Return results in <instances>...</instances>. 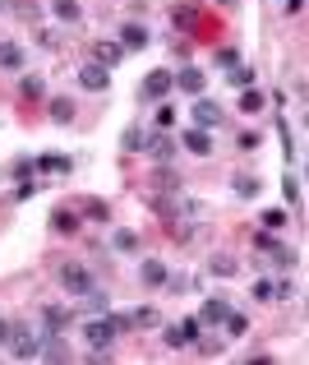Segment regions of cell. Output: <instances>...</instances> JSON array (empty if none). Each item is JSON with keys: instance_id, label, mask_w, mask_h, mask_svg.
<instances>
[{"instance_id": "1", "label": "cell", "mask_w": 309, "mask_h": 365, "mask_svg": "<svg viewBox=\"0 0 309 365\" xmlns=\"http://www.w3.org/2000/svg\"><path fill=\"white\" fill-rule=\"evenodd\" d=\"M37 352H42V333L23 328V324H10V356L14 361H37Z\"/></svg>"}, {"instance_id": "2", "label": "cell", "mask_w": 309, "mask_h": 365, "mask_svg": "<svg viewBox=\"0 0 309 365\" xmlns=\"http://www.w3.org/2000/svg\"><path fill=\"white\" fill-rule=\"evenodd\" d=\"M139 153L153 157V162H171L176 157V139L166 130H144V144H139Z\"/></svg>"}, {"instance_id": "3", "label": "cell", "mask_w": 309, "mask_h": 365, "mask_svg": "<svg viewBox=\"0 0 309 365\" xmlns=\"http://www.w3.org/2000/svg\"><path fill=\"white\" fill-rule=\"evenodd\" d=\"M176 88L171 69H148V79L139 84V102H166V93Z\"/></svg>"}, {"instance_id": "4", "label": "cell", "mask_w": 309, "mask_h": 365, "mask_svg": "<svg viewBox=\"0 0 309 365\" xmlns=\"http://www.w3.org/2000/svg\"><path fill=\"white\" fill-rule=\"evenodd\" d=\"M203 333V319L199 314H189V319H180V324H166V347H194V338Z\"/></svg>"}, {"instance_id": "5", "label": "cell", "mask_w": 309, "mask_h": 365, "mask_svg": "<svg viewBox=\"0 0 309 365\" xmlns=\"http://www.w3.org/2000/svg\"><path fill=\"white\" fill-rule=\"evenodd\" d=\"M60 287H65L69 291V296H83V291H88L92 287V273H88V268H83V264H65V268H60Z\"/></svg>"}, {"instance_id": "6", "label": "cell", "mask_w": 309, "mask_h": 365, "mask_svg": "<svg viewBox=\"0 0 309 365\" xmlns=\"http://www.w3.org/2000/svg\"><path fill=\"white\" fill-rule=\"evenodd\" d=\"M78 88H88V93H107L111 88V69L97 65V60H88V65L78 69Z\"/></svg>"}, {"instance_id": "7", "label": "cell", "mask_w": 309, "mask_h": 365, "mask_svg": "<svg viewBox=\"0 0 309 365\" xmlns=\"http://www.w3.org/2000/svg\"><path fill=\"white\" fill-rule=\"evenodd\" d=\"M37 361H69V343H65V333L42 328V352H37Z\"/></svg>"}, {"instance_id": "8", "label": "cell", "mask_w": 309, "mask_h": 365, "mask_svg": "<svg viewBox=\"0 0 309 365\" xmlns=\"http://www.w3.org/2000/svg\"><path fill=\"white\" fill-rule=\"evenodd\" d=\"M37 314H42V324H46V328H55V333H65L69 324H74V305H55V300H51V305H42Z\"/></svg>"}, {"instance_id": "9", "label": "cell", "mask_w": 309, "mask_h": 365, "mask_svg": "<svg viewBox=\"0 0 309 365\" xmlns=\"http://www.w3.org/2000/svg\"><path fill=\"white\" fill-rule=\"evenodd\" d=\"M116 42H121L125 51H144V46L153 42V33H148V23H125V28H121V37H116Z\"/></svg>"}, {"instance_id": "10", "label": "cell", "mask_w": 309, "mask_h": 365, "mask_svg": "<svg viewBox=\"0 0 309 365\" xmlns=\"http://www.w3.org/2000/svg\"><path fill=\"white\" fill-rule=\"evenodd\" d=\"M33 171H46V176H69L74 162H69L65 153H42V157H33Z\"/></svg>"}, {"instance_id": "11", "label": "cell", "mask_w": 309, "mask_h": 365, "mask_svg": "<svg viewBox=\"0 0 309 365\" xmlns=\"http://www.w3.org/2000/svg\"><path fill=\"white\" fill-rule=\"evenodd\" d=\"M189 116H194V125H199V130L221 125V107H217V102H208V98H194V111H189Z\"/></svg>"}, {"instance_id": "12", "label": "cell", "mask_w": 309, "mask_h": 365, "mask_svg": "<svg viewBox=\"0 0 309 365\" xmlns=\"http://www.w3.org/2000/svg\"><path fill=\"white\" fill-rule=\"evenodd\" d=\"M180 144H185L194 157H208V153H212V134H208V130H199V125H189V130L180 134Z\"/></svg>"}, {"instance_id": "13", "label": "cell", "mask_w": 309, "mask_h": 365, "mask_svg": "<svg viewBox=\"0 0 309 365\" xmlns=\"http://www.w3.org/2000/svg\"><path fill=\"white\" fill-rule=\"evenodd\" d=\"M148 185H153L157 194H180V185H185V180H180L166 162H157V171H153V180H148Z\"/></svg>"}, {"instance_id": "14", "label": "cell", "mask_w": 309, "mask_h": 365, "mask_svg": "<svg viewBox=\"0 0 309 365\" xmlns=\"http://www.w3.org/2000/svg\"><path fill=\"white\" fill-rule=\"evenodd\" d=\"M92 60H97V65H121V60H125V46L121 42H116V37H107V42H97V46H92Z\"/></svg>"}, {"instance_id": "15", "label": "cell", "mask_w": 309, "mask_h": 365, "mask_svg": "<svg viewBox=\"0 0 309 365\" xmlns=\"http://www.w3.org/2000/svg\"><path fill=\"white\" fill-rule=\"evenodd\" d=\"M180 84V93H189V98H203V84H208V79H203V69H194V65H185L180 69V74H171Z\"/></svg>"}, {"instance_id": "16", "label": "cell", "mask_w": 309, "mask_h": 365, "mask_svg": "<svg viewBox=\"0 0 309 365\" xmlns=\"http://www.w3.org/2000/svg\"><path fill=\"white\" fill-rule=\"evenodd\" d=\"M226 314H231V300H226V296H208V300H203V310H199V319L217 328V324L226 319Z\"/></svg>"}, {"instance_id": "17", "label": "cell", "mask_w": 309, "mask_h": 365, "mask_svg": "<svg viewBox=\"0 0 309 365\" xmlns=\"http://www.w3.org/2000/svg\"><path fill=\"white\" fill-rule=\"evenodd\" d=\"M78 227H83V222H78V208H55L51 213V232L55 236H74Z\"/></svg>"}, {"instance_id": "18", "label": "cell", "mask_w": 309, "mask_h": 365, "mask_svg": "<svg viewBox=\"0 0 309 365\" xmlns=\"http://www.w3.org/2000/svg\"><path fill=\"white\" fill-rule=\"evenodd\" d=\"M78 305H83V310H88V314H107V310H111V296H107V291L97 287V282H92V287L83 291V296H78Z\"/></svg>"}, {"instance_id": "19", "label": "cell", "mask_w": 309, "mask_h": 365, "mask_svg": "<svg viewBox=\"0 0 309 365\" xmlns=\"http://www.w3.org/2000/svg\"><path fill=\"white\" fill-rule=\"evenodd\" d=\"M0 69L23 74V46H19V42H0Z\"/></svg>"}, {"instance_id": "20", "label": "cell", "mask_w": 309, "mask_h": 365, "mask_svg": "<svg viewBox=\"0 0 309 365\" xmlns=\"http://www.w3.org/2000/svg\"><path fill=\"white\" fill-rule=\"evenodd\" d=\"M139 277H144V287H162L166 282V264L162 259H144V264H139Z\"/></svg>"}, {"instance_id": "21", "label": "cell", "mask_w": 309, "mask_h": 365, "mask_svg": "<svg viewBox=\"0 0 309 365\" xmlns=\"http://www.w3.org/2000/svg\"><path fill=\"white\" fill-rule=\"evenodd\" d=\"M111 250L134 255V250H139V232H130V227H116V232H111Z\"/></svg>"}, {"instance_id": "22", "label": "cell", "mask_w": 309, "mask_h": 365, "mask_svg": "<svg viewBox=\"0 0 309 365\" xmlns=\"http://www.w3.org/2000/svg\"><path fill=\"white\" fill-rule=\"evenodd\" d=\"M46 111H51V121H55V125H69L78 107H74L69 98H51V102H46Z\"/></svg>"}, {"instance_id": "23", "label": "cell", "mask_w": 309, "mask_h": 365, "mask_svg": "<svg viewBox=\"0 0 309 365\" xmlns=\"http://www.w3.org/2000/svg\"><path fill=\"white\" fill-rule=\"evenodd\" d=\"M171 23H176V28H194V23H199V5H185V0H180L176 10H171Z\"/></svg>"}, {"instance_id": "24", "label": "cell", "mask_w": 309, "mask_h": 365, "mask_svg": "<svg viewBox=\"0 0 309 365\" xmlns=\"http://www.w3.org/2000/svg\"><path fill=\"white\" fill-rule=\"evenodd\" d=\"M19 93H23L28 102H42V98H46V84H42V74H23V79H19Z\"/></svg>"}, {"instance_id": "25", "label": "cell", "mask_w": 309, "mask_h": 365, "mask_svg": "<svg viewBox=\"0 0 309 365\" xmlns=\"http://www.w3.org/2000/svg\"><path fill=\"white\" fill-rule=\"evenodd\" d=\"M263 107H268V98H263L259 88H245V93H240V111H245V116H259Z\"/></svg>"}, {"instance_id": "26", "label": "cell", "mask_w": 309, "mask_h": 365, "mask_svg": "<svg viewBox=\"0 0 309 365\" xmlns=\"http://www.w3.org/2000/svg\"><path fill=\"white\" fill-rule=\"evenodd\" d=\"M208 273H212V277H235V273H240V264H235L231 255H217V259L208 264Z\"/></svg>"}, {"instance_id": "27", "label": "cell", "mask_w": 309, "mask_h": 365, "mask_svg": "<svg viewBox=\"0 0 309 365\" xmlns=\"http://www.w3.org/2000/svg\"><path fill=\"white\" fill-rule=\"evenodd\" d=\"M78 213H83V218H92V222H111V208L102 199H83L78 204Z\"/></svg>"}, {"instance_id": "28", "label": "cell", "mask_w": 309, "mask_h": 365, "mask_svg": "<svg viewBox=\"0 0 309 365\" xmlns=\"http://www.w3.org/2000/svg\"><path fill=\"white\" fill-rule=\"evenodd\" d=\"M226 84H235V88H254V65H231Z\"/></svg>"}, {"instance_id": "29", "label": "cell", "mask_w": 309, "mask_h": 365, "mask_svg": "<svg viewBox=\"0 0 309 365\" xmlns=\"http://www.w3.org/2000/svg\"><path fill=\"white\" fill-rule=\"evenodd\" d=\"M134 328H162V314H157L153 305H139V310H134Z\"/></svg>"}, {"instance_id": "30", "label": "cell", "mask_w": 309, "mask_h": 365, "mask_svg": "<svg viewBox=\"0 0 309 365\" xmlns=\"http://www.w3.org/2000/svg\"><path fill=\"white\" fill-rule=\"evenodd\" d=\"M259 190H263L259 176H235V194H240V199H259Z\"/></svg>"}, {"instance_id": "31", "label": "cell", "mask_w": 309, "mask_h": 365, "mask_svg": "<svg viewBox=\"0 0 309 365\" xmlns=\"http://www.w3.org/2000/svg\"><path fill=\"white\" fill-rule=\"evenodd\" d=\"M139 144H144V125H125L121 148H125V153H139Z\"/></svg>"}, {"instance_id": "32", "label": "cell", "mask_w": 309, "mask_h": 365, "mask_svg": "<svg viewBox=\"0 0 309 365\" xmlns=\"http://www.w3.org/2000/svg\"><path fill=\"white\" fill-rule=\"evenodd\" d=\"M51 10H55V19H65V23H78V14H83L78 10V0H55Z\"/></svg>"}, {"instance_id": "33", "label": "cell", "mask_w": 309, "mask_h": 365, "mask_svg": "<svg viewBox=\"0 0 309 365\" xmlns=\"http://www.w3.org/2000/svg\"><path fill=\"white\" fill-rule=\"evenodd\" d=\"M221 328H226V333H231V338H245V333H249V319H245V314H226V319H221Z\"/></svg>"}, {"instance_id": "34", "label": "cell", "mask_w": 309, "mask_h": 365, "mask_svg": "<svg viewBox=\"0 0 309 365\" xmlns=\"http://www.w3.org/2000/svg\"><path fill=\"white\" fill-rule=\"evenodd\" d=\"M212 60H217V69H231V65H240V51H235V46H217Z\"/></svg>"}, {"instance_id": "35", "label": "cell", "mask_w": 309, "mask_h": 365, "mask_svg": "<svg viewBox=\"0 0 309 365\" xmlns=\"http://www.w3.org/2000/svg\"><path fill=\"white\" fill-rule=\"evenodd\" d=\"M259 222H263V232H282V227H287V208H268Z\"/></svg>"}, {"instance_id": "36", "label": "cell", "mask_w": 309, "mask_h": 365, "mask_svg": "<svg viewBox=\"0 0 309 365\" xmlns=\"http://www.w3.org/2000/svg\"><path fill=\"white\" fill-rule=\"evenodd\" d=\"M153 121H157V130H171V125H176V107H166V102H157Z\"/></svg>"}, {"instance_id": "37", "label": "cell", "mask_w": 309, "mask_h": 365, "mask_svg": "<svg viewBox=\"0 0 309 365\" xmlns=\"http://www.w3.org/2000/svg\"><path fill=\"white\" fill-rule=\"evenodd\" d=\"M277 134H282V144H287V166H291V162L300 157V153H296V139H291V125H287V121H277Z\"/></svg>"}, {"instance_id": "38", "label": "cell", "mask_w": 309, "mask_h": 365, "mask_svg": "<svg viewBox=\"0 0 309 365\" xmlns=\"http://www.w3.org/2000/svg\"><path fill=\"white\" fill-rule=\"evenodd\" d=\"M282 194H287V204H300V180L291 176V166H287V176H282Z\"/></svg>"}, {"instance_id": "39", "label": "cell", "mask_w": 309, "mask_h": 365, "mask_svg": "<svg viewBox=\"0 0 309 365\" xmlns=\"http://www.w3.org/2000/svg\"><path fill=\"white\" fill-rule=\"evenodd\" d=\"M33 194H42V185H37L33 176H23V185L14 190V199H19V204H28V199H33Z\"/></svg>"}, {"instance_id": "40", "label": "cell", "mask_w": 309, "mask_h": 365, "mask_svg": "<svg viewBox=\"0 0 309 365\" xmlns=\"http://www.w3.org/2000/svg\"><path fill=\"white\" fill-rule=\"evenodd\" d=\"M194 347H199L203 356H221V338H203V333H199V338H194Z\"/></svg>"}, {"instance_id": "41", "label": "cell", "mask_w": 309, "mask_h": 365, "mask_svg": "<svg viewBox=\"0 0 309 365\" xmlns=\"http://www.w3.org/2000/svg\"><path fill=\"white\" fill-rule=\"evenodd\" d=\"M259 144H263V139H259V130H254V134L245 130L240 139H235V148H240V153H259Z\"/></svg>"}, {"instance_id": "42", "label": "cell", "mask_w": 309, "mask_h": 365, "mask_svg": "<svg viewBox=\"0 0 309 365\" xmlns=\"http://www.w3.org/2000/svg\"><path fill=\"white\" fill-rule=\"evenodd\" d=\"M162 287H171V291L180 296V291H189V287H194V277H185V273H176V277H171V273H166V282H162Z\"/></svg>"}, {"instance_id": "43", "label": "cell", "mask_w": 309, "mask_h": 365, "mask_svg": "<svg viewBox=\"0 0 309 365\" xmlns=\"http://www.w3.org/2000/svg\"><path fill=\"white\" fill-rule=\"evenodd\" d=\"M291 296H296V282H291V277L273 282V300H291Z\"/></svg>"}, {"instance_id": "44", "label": "cell", "mask_w": 309, "mask_h": 365, "mask_svg": "<svg viewBox=\"0 0 309 365\" xmlns=\"http://www.w3.org/2000/svg\"><path fill=\"white\" fill-rule=\"evenodd\" d=\"M10 171H14V176H33V157H14V166H10Z\"/></svg>"}, {"instance_id": "45", "label": "cell", "mask_w": 309, "mask_h": 365, "mask_svg": "<svg viewBox=\"0 0 309 365\" xmlns=\"http://www.w3.org/2000/svg\"><path fill=\"white\" fill-rule=\"evenodd\" d=\"M254 300H273V282H268V277L254 282Z\"/></svg>"}, {"instance_id": "46", "label": "cell", "mask_w": 309, "mask_h": 365, "mask_svg": "<svg viewBox=\"0 0 309 365\" xmlns=\"http://www.w3.org/2000/svg\"><path fill=\"white\" fill-rule=\"evenodd\" d=\"M273 245H277L273 232H254V250H273Z\"/></svg>"}, {"instance_id": "47", "label": "cell", "mask_w": 309, "mask_h": 365, "mask_svg": "<svg viewBox=\"0 0 309 365\" xmlns=\"http://www.w3.org/2000/svg\"><path fill=\"white\" fill-rule=\"evenodd\" d=\"M19 14H23V19H37V14H42V5H37V0H23Z\"/></svg>"}, {"instance_id": "48", "label": "cell", "mask_w": 309, "mask_h": 365, "mask_svg": "<svg viewBox=\"0 0 309 365\" xmlns=\"http://www.w3.org/2000/svg\"><path fill=\"white\" fill-rule=\"evenodd\" d=\"M282 5H287V14H300V10H305V0H282Z\"/></svg>"}, {"instance_id": "49", "label": "cell", "mask_w": 309, "mask_h": 365, "mask_svg": "<svg viewBox=\"0 0 309 365\" xmlns=\"http://www.w3.org/2000/svg\"><path fill=\"white\" fill-rule=\"evenodd\" d=\"M10 343V319H0V347Z\"/></svg>"}, {"instance_id": "50", "label": "cell", "mask_w": 309, "mask_h": 365, "mask_svg": "<svg viewBox=\"0 0 309 365\" xmlns=\"http://www.w3.org/2000/svg\"><path fill=\"white\" fill-rule=\"evenodd\" d=\"M217 5H221V10H231V5H240V0H217Z\"/></svg>"}, {"instance_id": "51", "label": "cell", "mask_w": 309, "mask_h": 365, "mask_svg": "<svg viewBox=\"0 0 309 365\" xmlns=\"http://www.w3.org/2000/svg\"><path fill=\"white\" fill-rule=\"evenodd\" d=\"M0 10H5V0H0Z\"/></svg>"}]
</instances>
